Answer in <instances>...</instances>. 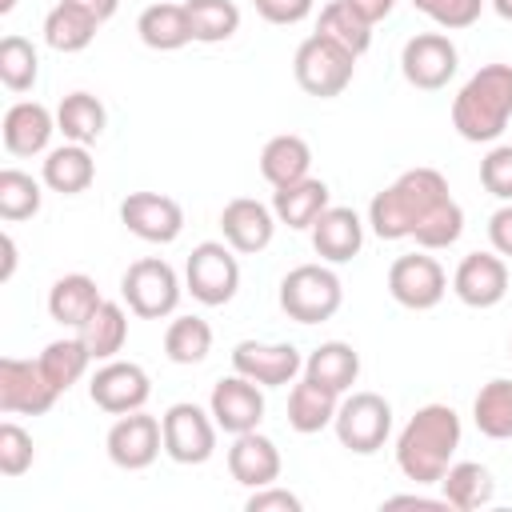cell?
I'll list each match as a JSON object with an SVG mask.
<instances>
[{
  "label": "cell",
  "instance_id": "1",
  "mask_svg": "<svg viewBox=\"0 0 512 512\" xmlns=\"http://www.w3.org/2000/svg\"><path fill=\"white\" fill-rule=\"evenodd\" d=\"M448 180L436 168H408L368 204V224L380 240H408L440 204H448Z\"/></svg>",
  "mask_w": 512,
  "mask_h": 512
},
{
  "label": "cell",
  "instance_id": "2",
  "mask_svg": "<svg viewBox=\"0 0 512 512\" xmlns=\"http://www.w3.org/2000/svg\"><path fill=\"white\" fill-rule=\"evenodd\" d=\"M460 448V416L448 404H424L396 436V468L412 484H440Z\"/></svg>",
  "mask_w": 512,
  "mask_h": 512
},
{
  "label": "cell",
  "instance_id": "3",
  "mask_svg": "<svg viewBox=\"0 0 512 512\" xmlns=\"http://www.w3.org/2000/svg\"><path fill=\"white\" fill-rule=\"evenodd\" d=\"M512 120V64H484L452 100V128L468 144H492Z\"/></svg>",
  "mask_w": 512,
  "mask_h": 512
},
{
  "label": "cell",
  "instance_id": "4",
  "mask_svg": "<svg viewBox=\"0 0 512 512\" xmlns=\"http://www.w3.org/2000/svg\"><path fill=\"white\" fill-rule=\"evenodd\" d=\"M344 284L324 264H300L280 280V308L296 324H324L340 312Z\"/></svg>",
  "mask_w": 512,
  "mask_h": 512
},
{
  "label": "cell",
  "instance_id": "5",
  "mask_svg": "<svg viewBox=\"0 0 512 512\" xmlns=\"http://www.w3.org/2000/svg\"><path fill=\"white\" fill-rule=\"evenodd\" d=\"M292 72H296V84L316 96V100H332L340 96L348 84H352V72H356V56L348 48H340L336 40L312 32L296 56H292Z\"/></svg>",
  "mask_w": 512,
  "mask_h": 512
},
{
  "label": "cell",
  "instance_id": "6",
  "mask_svg": "<svg viewBox=\"0 0 512 512\" xmlns=\"http://www.w3.org/2000/svg\"><path fill=\"white\" fill-rule=\"evenodd\" d=\"M180 276L168 260L160 256H144L136 264H128V272L120 276V296L128 304L132 316L140 320H164L176 312L180 304Z\"/></svg>",
  "mask_w": 512,
  "mask_h": 512
},
{
  "label": "cell",
  "instance_id": "7",
  "mask_svg": "<svg viewBox=\"0 0 512 512\" xmlns=\"http://www.w3.org/2000/svg\"><path fill=\"white\" fill-rule=\"evenodd\" d=\"M184 288L192 292V300L208 304V308H220L236 296L240 288V260H236V248L228 240H200L192 252H188V264H184Z\"/></svg>",
  "mask_w": 512,
  "mask_h": 512
},
{
  "label": "cell",
  "instance_id": "8",
  "mask_svg": "<svg viewBox=\"0 0 512 512\" xmlns=\"http://www.w3.org/2000/svg\"><path fill=\"white\" fill-rule=\"evenodd\" d=\"M332 428L348 452L372 456L384 448V440L392 432V404L380 392H352L348 400H340Z\"/></svg>",
  "mask_w": 512,
  "mask_h": 512
},
{
  "label": "cell",
  "instance_id": "9",
  "mask_svg": "<svg viewBox=\"0 0 512 512\" xmlns=\"http://www.w3.org/2000/svg\"><path fill=\"white\" fill-rule=\"evenodd\" d=\"M160 428H164V456L176 464H204L216 452V428L220 424L212 420V412H204L192 400L172 404L160 416Z\"/></svg>",
  "mask_w": 512,
  "mask_h": 512
},
{
  "label": "cell",
  "instance_id": "10",
  "mask_svg": "<svg viewBox=\"0 0 512 512\" xmlns=\"http://www.w3.org/2000/svg\"><path fill=\"white\" fill-rule=\"evenodd\" d=\"M388 292L400 308H412V312H428L444 300L448 292V276L440 268L436 256L428 252H408V256H396L392 268H388Z\"/></svg>",
  "mask_w": 512,
  "mask_h": 512
},
{
  "label": "cell",
  "instance_id": "11",
  "mask_svg": "<svg viewBox=\"0 0 512 512\" xmlns=\"http://www.w3.org/2000/svg\"><path fill=\"white\" fill-rule=\"evenodd\" d=\"M60 388L44 376L40 360H0V412L4 416H44L56 404Z\"/></svg>",
  "mask_w": 512,
  "mask_h": 512
},
{
  "label": "cell",
  "instance_id": "12",
  "mask_svg": "<svg viewBox=\"0 0 512 512\" xmlns=\"http://www.w3.org/2000/svg\"><path fill=\"white\" fill-rule=\"evenodd\" d=\"M108 460L124 472H144L160 452H164V428L156 416H148L144 408L116 416V424L108 428Z\"/></svg>",
  "mask_w": 512,
  "mask_h": 512
},
{
  "label": "cell",
  "instance_id": "13",
  "mask_svg": "<svg viewBox=\"0 0 512 512\" xmlns=\"http://www.w3.org/2000/svg\"><path fill=\"white\" fill-rule=\"evenodd\" d=\"M456 64H460V52L444 32H416L400 52V72L420 92L444 88L456 76Z\"/></svg>",
  "mask_w": 512,
  "mask_h": 512
},
{
  "label": "cell",
  "instance_id": "14",
  "mask_svg": "<svg viewBox=\"0 0 512 512\" xmlns=\"http://www.w3.org/2000/svg\"><path fill=\"white\" fill-rule=\"evenodd\" d=\"M88 396H92V404L100 412L124 416V412H136V408L148 404L152 380L132 360H104V368H96L92 380H88Z\"/></svg>",
  "mask_w": 512,
  "mask_h": 512
},
{
  "label": "cell",
  "instance_id": "15",
  "mask_svg": "<svg viewBox=\"0 0 512 512\" xmlns=\"http://www.w3.org/2000/svg\"><path fill=\"white\" fill-rule=\"evenodd\" d=\"M120 224L148 244H172L184 232V208L160 192H128L120 200Z\"/></svg>",
  "mask_w": 512,
  "mask_h": 512
},
{
  "label": "cell",
  "instance_id": "16",
  "mask_svg": "<svg viewBox=\"0 0 512 512\" xmlns=\"http://www.w3.org/2000/svg\"><path fill=\"white\" fill-rule=\"evenodd\" d=\"M232 372L256 380L260 388H284L304 372V356L296 344H260L240 340L232 348Z\"/></svg>",
  "mask_w": 512,
  "mask_h": 512
},
{
  "label": "cell",
  "instance_id": "17",
  "mask_svg": "<svg viewBox=\"0 0 512 512\" xmlns=\"http://www.w3.org/2000/svg\"><path fill=\"white\" fill-rule=\"evenodd\" d=\"M208 412H212V420H216L228 436L252 432V428L264 420V392H260L256 380L232 372V376H224V380L212 384Z\"/></svg>",
  "mask_w": 512,
  "mask_h": 512
},
{
  "label": "cell",
  "instance_id": "18",
  "mask_svg": "<svg viewBox=\"0 0 512 512\" xmlns=\"http://www.w3.org/2000/svg\"><path fill=\"white\" fill-rule=\"evenodd\" d=\"M452 292L468 308H496L508 296V264L500 252H468L456 264Z\"/></svg>",
  "mask_w": 512,
  "mask_h": 512
},
{
  "label": "cell",
  "instance_id": "19",
  "mask_svg": "<svg viewBox=\"0 0 512 512\" xmlns=\"http://www.w3.org/2000/svg\"><path fill=\"white\" fill-rule=\"evenodd\" d=\"M276 224H280L276 212H272L268 204L252 200V196H236V200H228L224 212H220V232H224V240H228L236 252H244V256L264 252V248L272 244V236H276Z\"/></svg>",
  "mask_w": 512,
  "mask_h": 512
},
{
  "label": "cell",
  "instance_id": "20",
  "mask_svg": "<svg viewBox=\"0 0 512 512\" xmlns=\"http://www.w3.org/2000/svg\"><path fill=\"white\" fill-rule=\"evenodd\" d=\"M308 232H312L316 256L328 260V264H348V260L364 248V220H360L352 208L328 204V208L316 216V224H312Z\"/></svg>",
  "mask_w": 512,
  "mask_h": 512
},
{
  "label": "cell",
  "instance_id": "21",
  "mask_svg": "<svg viewBox=\"0 0 512 512\" xmlns=\"http://www.w3.org/2000/svg\"><path fill=\"white\" fill-rule=\"evenodd\" d=\"M52 132H56V112H48L36 100H16L4 112V128H0L4 148L12 156H40L48 148Z\"/></svg>",
  "mask_w": 512,
  "mask_h": 512
},
{
  "label": "cell",
  "instance_id": "22",
  "mask_svg": "<svg viewBox=\"0 0 512 512\" xmlns=\"http://www.w3.org/2000/svg\"><path fill=\"white\" fill-rule=\"evenodd\" d=\"M228 472L244 488L276 484V476H280V448L268 436H260L256 428L240 432V436H232V448H228Z\"/></svg>",
  "mask_w": 512,
  "mask_h": 512
},
{
  "label": "cell",
  "instance_id": "23",
  "mask_svg": "<svg viewBox=\"0 0 512 512\" xmlns=\"http://www.w3.org/2000/svg\"><path fill=\"white\" fill-rule=\"evenodd\" d=\"M100 288L92 276L84 272H68L60 276L52 288H48V316L60 324V328H80L96 308H100Z\"/></svg>",
  "mask_w": 512,
  "mask_h": 512
},
{
  "label": "cell",
  "instance_id": "24",
  "mask_svg": "<svg viewBox=\"0 0 512 512\" xmlns=\"http://www.w3.org/2000/svg\"><path fill=\"white\" fill-rule=\"evenodd\" d=\"M336 408H340V392L316 384V380H296L292 392H288V424L292 432L300 436H312V432H324L332 420H336Z\"/></svg>",
  "mask_w": 512,
  "mask_h": 512
},
{
  "label": "cell",
  "instance_id": "25",
  "mask_svg": "<svg viewBox=\"0 0 512 512\" xmlns=\"http://www.w3.org/2000/svg\"><path fill=\"white\" fill-rule=\"evenodd\" d=\"M40 180L60 192V196H80L92 180H96V160L88 156V144H60L44 156V168H40Z\"/></svg>",
  "mask_w": 512,
  "mask_h": 512
},
{
  "label": "cell",
  "instance_id": "26",
  "mask_svg": "<svg viewBox=\"0 0 512 512\" xmlns=\"http://www.w3.org/2000/svg\"><path fill=\"white\" fill-rule=\"evenodd\" d=\"M304 376L344 396L360 376V352L344 340H324L304 356Z\"/></svg>",
  "mask_w": 512,
  "mask_h": 512
},
{
  "label": "cell",
  "instance_id": "27",
  "mask_svg": "<svg viewBox=\"0 0 512 512\" xmlns=\"http://www.w3.org/2000/svg\"><path fill=\"white\" fill-rule=\"evenodd\" d=\"M440 496H444L448 508H456V512H476V508L492 504L496 480H492V472H488L484 464H476V460H456V464H448V472L440 476Z\"/></svg>",
  "mask_w": 512,
  "mask_h": 512
},
{
  "label": "cell",
  "instance_id": "28",
  "mask_svg": "<svg viewBox=\"0 0 512 512\" xmlns=\"http://www.w3.org/2000/svg\"><path fill=\"white\" fill-rule=\"evenodd\" d=\"M308 168H312V148H308V140L296 136V132L272 136V140L264 144V152H260V176H264L272 188H284V184L304 180Z\"/></svg>",
  "mask_w": 512,
  "mask_h": 512
},
{
  "label": "cell",
  "instance_id": "29",
  "mask_svg": "<svg viewBox=\"0 0 512 512\" xmlns=\"http://www.w3.org/2000/svg\"><path fill=\"white\" fill-rule=\"evenodd\" d=\"M328 196H332V192H328L324 180L304 176V180L284 184V188L272 192V212H276V220L288 224V228H312L316 216L328 208Z\"/></svg>",
  "mask_w": 512,
  "mask_h": 512
},
{
  "label": "cell",
  "instance_id": "30",
  "mask_svg": "<svg viewBox=\"0 0 512 512\" xmlns=\"http://www.w3.org/2000/svg\"><path fill=\"white\" fill-rule=\"evenodd\" d=\"M76 336L84 340L92 360H116V352L128 340V312L116 300H100V308L76 328Z\"/></svg>",
  "mask_w": 512,
  "mask_h": 512
},
{
  "label": "cell",
  "instance_id": "31",
  "mask_svg": "<svg viewBox=\"0 0 512 512\" xmlns=\"http://www.w3.org/2000/svg\"><path fill=\"white\" fill-rule=\"evenodd\" d=\"M136 32L156 52H176L192 40V24H188L184 4H148L136 20Z\"/></svg>",
  "mask_w": 512,
  "mask_h": 512
},
{
  "label": "cell",
  "instance_id": "32",
  "mask_svg": "<svg viewBox=\"0 0 512 512\" xmlns=\"http://www.w3.org/2000/svg\"><path fill=\"white\" fill-rule=\"evenodd\" d=\"M108 124V112L104 104L92 96V92H68L60 104H56V132L72 144H92L100 140Z\"/></svg>",
  "mask_w": 512,
  "mask_h": 512
},
{
  "label": "cell",
  "instance_id": "33",
  "mask_svg": "<svg viewBox=\"0 0 512 512\" xmlns=\"http://www.w3.org/2000/svg\"><path fill=\"white\" fill-rule=\"evenodd\" d=\"M96 28H100V24H96L84 8L60 0V4L44 16V44L56 48V52H84V48L96 40Z\"/></svg>",
  "mask_w": 512,
  "mask_h": 512
},
{
  "label": "cell",
  "instance_id": "34",
  "mask_svg": "<svg viewBox=\"0 0 512 512\" xmlns=\"http://www.w3.org/2000/svg\"><path fill=\"white\" fill-rule=\"evenodd\" d=\"M316 32L328 36V40H336L340 48H348L356 60L372 48V24H368L360 12H352L348 0L324 4V8H320V20H316Z\"/></svg>",
  "mask_w": 512,
  "mask_h": 512
},
{
  "label": "cell",
  "instance_id": "35",
  "mask_svg": "<svg viewBox=\"0 0 512 512\" xmlns=\"http://www.w3.org/2000/svg\"><path fill=\"white\" fill-rule=\"evenodd\" d=\"M472 420L488 440H512V380H488L472 400Z\"/></svg>",
  "mask_w": 512,
  "mask_h": 512
},
{
  "label": "cell",
  "instance_id": "36",
  "mask_svg": "<svg viewBox=\"0 0 512 512\" xmlns=\"http://www.w3.org/2000/svg\"><path fill=\"white\" fill-rule=\"evenodd\" d=\"M184 12L192 24V40H200V44H220V40L236 36V28H240L236 0H184Z\"/></svg>",
  "mask_w": 512,
  "mask_h": 512
},
{
  "label": "cell",
  "instance_id": "37",
  "mask_svg": "<svg viewBox=\"0 0 512 512\" xmlns=\"http://www.w3.org/2000/svg\"><path fill=\"white\" fill-rule=\"evenodd\" d=\"M40 368H44V376L60 388V392H68L84 372H88V364H92V352L84 348V340L80 336H64V340H52L40 356Z\"/></svg>",
  "mask_w": 512,
  "mask_h": 512
},
{
  "label": "cell",
  "instance_id": "38",
  "mask_svg": "<svg viewBox=\"0 0 512 512\" xmlns=\"http://www.w3.org/2000/svg\"><path fill=\"white\" fill-rule=\"evenodd\" d=\"M212 352V328L200 316H176L164 332V356L172 364H200Z\"/></svg>",
  "mask_w": 512,
  "mask_h": 512
},
{
  "label": "cell",
  "instance_id": "39",
  "mask_svg": "<svg viewBox=\"0 0 512 512\" xmlns=\"http://www.w3.org/2000/svg\"><path fill=\"white\" fill-rule=\"evenodd\" d=\"M36 76H40V56H36L32 40H24L16 32L4 36L0 40V80H4V88L8 92H28L36 84Z\"/></svg>",
  "mask_w": 512,
  "mask_h": 512
},
{
  "label": "cell",
  "instance_id": "40",
  "mask_svg": "<svg viewBox=\"0 0 512 512\" xmlns=\"http://www.w3.org/2000/svg\"><path fill=\"white\" fill-rule=\"evenodd\" d=\"M40 204H44V192L28 172H20V168H4L0 172V216L8 224L36 216Z\"/></svg>",
  "mask_w": 512,
  "mask_h": 512
},
{
  "label": "cell",
  "instance_id": "41",
  "mask_svg": "<svg viewBox=\"0 0 512 512\" xmlns=\"http://www.w3.org/2000/svg\"><path fill=\"white\" fill-rule=\"evenodd\" d=\"M460 232H464V208H460L456 200H448V204H440V208L412 232V240H416L424 252H436V248H452V244L460 240Z\"/></svg>",
  "mask_w": 512,
  "mask_h": 512
},
{
  "label": "cell",
  "instance_id": "42",
  "mask_svg": "<svg viewBox=\"0 0 512 512\" xmlns=\"http://www.w3.org/2000/svg\"><path fill=\"white\" fill-rule=\"evenodd\" d=\"M412 8L424 12L444 32H460V28H472L480 20L484 0H412Z\"/></svg>",
  "mask_w": 512,
  "mask_h": 512
},
{
  "label": "cell",
  "instance_id": "43",
  "mask_svg": "<svg viewBox=\"0 0 512 512\" xmlns=\"http://www.w3.org/2000/svg\"><path fill=\"white\" fill-rule=\"evenodd\" d=\"M32 460H36L32 436H28L16 420H4V424H0V472H4L8 480H16V476H24V472L32 468Z\"/></svg>",
  "mask_w": 512,
  "mask_h": 512
},
{
  "label": "cell",
  "instance_id": "44",
  "mask_svg": "<svg viewBox=\"0 0 512 512\" xmlns=\"http://www.w3.org/2000/svg\"><path fill=\"white\" fill-rule=\"evenodd\" d=\"M480 184H484V192H492L496 200L512 204V144H496V148L480 160Z\"/></svg>",
  "mask_w": 512,
  "mask_h": 512
},
{
  "label": "cell",
  "instance_id": "45",
  "mask_svg": "<svg viewBox=\"0 0 512 512\" xmlns=\"http://www.w3.org/2000/svg\"><path fill=\"white\" fill-rule=\"evenodd\" d=\"M244 508H248V512H300L304 500H300L296 492H288V488L264 484V488H252V496H248Z\"/></svg>",
  "mask_w": 512,
  "mask_h": 512
},
{
  "label": "cell",
  "instance_id": "46",
  "mask_svg": "<svg viewBox=\"0 0 512 512\" xmlns=\"http://www.w3.org/2000/svg\"><path fill=\"white\" fill-rule=\"evenodd\" d=\"M316 8V0H260L256 12L268 20V24H300L308 12Z\"/></svg>",
  "mask_w": 512,
  "mask_h": 512
},
{
  "label": "cell",
  "instance_id": "47",
  "mask_svg": "<svg viewBox=\"0 0 512 512\" xmlns=\"http://www.w3.org/2000/svg\"><path fill=\"white\" fill-rule=\"evenodd\" d=\"M488 240H492V252L512 256V204H500L488 216Z\"/></svg>",
  "mask_w": 512,
  "mask_h": 512
},
{
  "label": "cell",
  "instance_id": "48",
  "mask_svg": "<svg viewBox=\"0 0 512 512\" xmlns=\"http://www.w3.org/2000/svg\"><path fill=\"white\" fill-rule=\"evenodd\" d=\"M352 4V12H360L368 24H380L392 8H396V0H348Z\"/></svg>",
  "mask_w": 512,
  "mask_h": 512
},
{
  "label": "cell",
  "instance_id": "49",
  "mask_svg": "<svg viewBox=\"0 0 512 512\" xmlns=\"http://www.w3.org/2000/svg\"><path fill=\"white\" fill-rule=\"evenodd\" d=\"M68 4H76V8H84L96 24H104V20H112L116 16V8H120V0H68Z\"/></svg>",
  "mask_w": 512,
  "mask_h": 512
},
{
  "label": "cell",
  "instance_id": "50",
  "mask_svg": "<svg viewBox=\"0 0 512 512\" xmlns=\"http://www.w3.org/2000/svg\"><path fill=\"white\" fill-rule=\"evenodd\" d=\"M384 508H448V500L440 496V500H428V496H388L384 500Z\"/></svg>",
  "mask_w": 512,
  "mask_h": 512
},
{
  "label": "cell",
  "instance_id": "51",
  "mask_svg": "<svg viewBox=\"0 0 512 512\" xmlns=\"http://www.w3.org/2000/svg\"><path fill=\"white\" fill-rule=\"evenodd\" d=\"M12 272H16V240L4 236V272H0V280H12Z\"/></svg>",
  "mask_w": 512,
  "mask_h": 512
},
{
  "label": "cell",
  "instance_id": "52",
  "mask_svg": "<svg viewBox=\"0 0 512 512\" xmlns=\"http://www.w3.org/2000/svg\"><path fill=\"white\" fill-rule=\"evenodd\" d=\"M492 8H496L500 20H512V0H492Z\"/></svg>",
  "mask_w": 512,
  "mask_h": 512
},
{
  "label": "cell",
  "instance_id": "53",
  "mask_svg": "<svg viewBox=\"0 0 512 512\" xmlns=\"http://www.w3.org/2000/svg\"><path fill=\"white\" fill-rule=\"evenodd\" d=\"M16 8V0H0V12H12Z\"/></svg>",
  "mask_w": 512,
  "mask_h": 512
},
{
  "label": "cell",
  "instance_id": "54",
  "mask_svg": "<svg viewBox=\"0 0 512 512\" xmlns=\"http://www.w3.org/2000/svg\"><path fill=\"white\" fill-rule=\"evenodd\" d=\"M508 352H512V340H508Z\"/></svg>",
  "mask_w": 512,
  "mask_h": 512
},
{
  "label": "cell",
  "instance_id": "55",
  "mask_svg": "<svg viewBox=\"0 0 512 512\" xmlns=\"http://www.w3.org/2000/svg\"><path fill=\"white\" fill-rule=\"evenodd\" d=\"M252 4H260V0H252Z\"/></svg>",
  "mask_w": 512,
  "mask_h": 512
}]
</instances>
